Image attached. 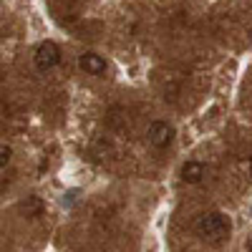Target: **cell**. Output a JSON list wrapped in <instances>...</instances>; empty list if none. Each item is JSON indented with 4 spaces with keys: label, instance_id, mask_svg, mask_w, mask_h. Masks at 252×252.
I'll return each instance as SVG.
<instances>
[{
    "label": "cell",
    "instance_id": "8992f818",
    "mask_svg": "<svg viewBox=\"0 0 252 252\" xmlns=\"http://www.w3.org/2000/svg\"><path fill=\"white\" fill-rule=\"evenodd\" d=\"M20 212H23L28 220L40 217V212H43V202H40V197H26V202H20Z\"/></svg>",
    "mask_w": 252,
    "mask_h": 252
},
{
    "label": "cell",
    "instance_id": "3957f363",
    "mask_svg": "<svg viewBox=\"0 0 252 252\" xmlns=\"http://www.w3.org/2000/svg\"><path fill=\"white\" fill-rule=\"evenodd\" d=\"M146 136H149V141L157 146V149H166L174 139V126L166 124V121H152Z\"/></svg>",
    "mask_w": 252,
    "mask_h": 252
},
{
    "label": "cell",
    "instance_id": "277c9868",
    "mask_svg": "<svg viewBox=\"0 0 252 252\" xmlns=\"http://www.w3.org/2000/svg\"><path fill=\"white\" fill-rule=\"evenodd\" d=\"M78 66L81 71H86L91 76H101V73H106V61H103L98 53H83L78 58Z\"/></svg>",
    "mask_w": 252,
    "mask_h": 252
},
{
    "label": "cell",
    "instance_id": "52a82bcc",
    "mask_svg": "<svg viewBox=\"0 0 252 252\" xmlns=\"http://www.w3.org/2000/svg\"><path fill=\"white\" fill-rule=\"evenodd\" d=\"M10 154H13V149H10V146H5V144L0 146V164H3V166L10 161Z\"/></svg>",
    "mask_w": 252,
    "mask_h": 252
},
{
    "label": "cell",
    "instance_id": "5b68a950",
    "mask_svg": "<svg viewBox=\"0 0 252 252\" xmlns=\"http://www.w3.org/2000/svg\"><path fill=\"white\" fill-rule=\"evenodd\" d=\"M179 174H182L184 184H199L204 179V164L202 161H187Z\"/></svg>",
    "mask_w": 252,
    "mask_h": 252
},
{
    "label": "cell",
    "instance_id": "7a4b0ae2",
    "mask_svg": "<svg viewBox=\"0 0 252 252\" xmlns=\"http://www.w3.org/2000/svg\"><path fill=\"white\" fill-rule=\"evenodd\" d=\"M33 61H35L38 71H51V68H56L61 63V48L53 43V40H43V43L35 48Z\"/></svg>",
    "mask_w": 252,
    "mask_h": 252
},
{
    "label": "cell",
    "instance_id": "6da1fadb",
    "mask_svg": "<svg viewBox=\"0 0 252 252\" xmlns=\"http://www.w3.org/2000/svg\"><path fill=\"white\" fill-rule=\"evenodd\" d=\"M229 220L222 215V212H204L197 217V232L199 237H204L207 242L212 245H220L222 240L229 237Z\"/></svg>",
    "mask_w": 252,
    "mask_h": 252
},
{
    "label": "cell",
    "instance_id": "ba28073f",
    "mask_svg": "<svg viewBox=\"0 0 252 252\" xmlns=\"http://www.w3.org/2000/svg\"><path fill=\"white\" fill-rule=\"evenodd\" d=\"M247 172H250V179H252V159H250V164H247Z\"/></svg>",
    "mask_w": 252,
    "mask_h": 252
}]
</instances>
